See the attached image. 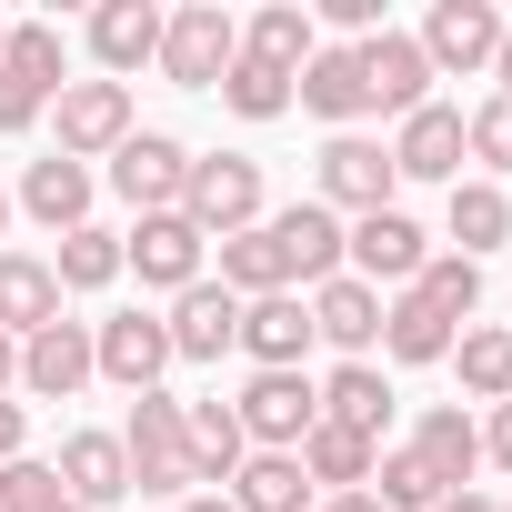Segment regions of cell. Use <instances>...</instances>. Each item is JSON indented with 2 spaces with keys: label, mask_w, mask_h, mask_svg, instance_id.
Here are the masks:
<instances>
[{
  "label": "cell",
  "mask_w": 512,
  "mask_h": 512,
  "mask_svg": "<svg viewBox=\"0 0 512 512\" xmlns=\"http://www.w3.org/2000/svg\"><path fill=\"white\" fill-rule=\"evenodd\" d=\"M121 452H131V492H151V502H191V492H201L191 432H181V392H131Z\"/></svg>",
  "instance_id": "cell-1"
},
{
  "label": "cell",
  "mask_w": 512,
  "mask_h": 512,
  "mask_svg": "<svg viewBox=\"0 0 512 512\" xmlns=\"http://www.w3.org/2000/svg\"><path fill=\"white\" fill-rule=\"evenodd\" d=\"M181 221L201 241H231L251 221H272V191H262V161L251 151H191V181H181Z\"/></svg>",
  "instance_id": "cell-2"
},
{
  "label": "cell",
  "mask_w": 512,
  "mask_h": 512,
  "mask_svg": "<svg viewBox=\"0 0 512 512\" xmlns=\"http://www.w3.org/2000/svg\"><path fill=\"white\" fill-rule=\"evenodd\" d=\"M231 61H241V21L221 11V0H181V11H161V81L171 91H221Z\"/></svg>",
  "instance_id": "cell-3"
},
{
  "label": "cell",
  "mask_w": 512,
  "mask_h": 512,
  "mask_svg": "<svg viewBox=\"0 0 512 512\" xmlns=\"http://www.w3.org/2000/svg\"><path fill=\"white\" fill-rule=\"evenodd\" d=\"M392 191H402V171H392V151L372 131H332L322 141V161H312V201L322 211L362 221V211H392Z\"/></svg>",
  "instance_id": "cell-4"
},
{
  "label": "cell",
  "mask_w": 512,
  "mask_h": 512,
  "mask_svg": "<svg viewBox=\"0 0 512 512\" xmlns=\"http://www.w3.org/2000/svg\"><path fill=\"white\" fill-rule=\"evenodd\" d=\"M422 262H432V231H422L402 201H392V211L342 221V272H352V282H372V292H382V282H392V292H412V282H422Z\"/></svg>",
  "instance_id": "cell-5"
},
{
  "label": "cell",
  "mask_w": 512,
  "mask_h": 512,
  "mask_svg": "<svg viewBox=\"0 0 512 512\" xmlns=\"http://www.w3.org/2000/svg\"><path fill=\"white\" fill-rule=\"evenodd\" d=\"M121 272H141V292H191V282H211V241L181 221V211H141L131 231H121Z\"/></svg>",
  "instance_id": "cell-6"
},
{
  "label": "cell",
  "mask_w": 512,
  "mask_h": 512,
  "mask_svg": "<svg viewBox=\"0 0 512 512\" xmlns=\"http://www.w3.org/2000/svg\"><path fill=\"white\" fill-rule=\"evenodd\" d=\"M231 422L251 452H302V432L322 422V392H312V372H251L231 392Z\"/></svg>",
  "instance_id": "cell-7"
},
{
  "label": "cell",
  "mask_w": 512,
  "mask_h": 512,
  "mask_svg": "<svg viewBox=\"0 0 512 512\" xmlns=\"http://www.w3.org/2000/svg\"><path fill=\"white\" fill-rule=\"evenodd\" d=\"M412 41H422L432 81H492V51H502V11H492V0H432Z\"/></svg>",
  "instance_id": "cell-8"
},
{
  "label": "cell",
  "mask_w": 512,
  "mask_h": 512,
  "mask_svg": "<svg viewBox=\"0 0 512 512\" xmlns=\"http://www.w3.org/2000/svg\"><path fill=\"white\" fill-rule=\"evenodd\" d=\"M51 131H61V141H51L61 161H111V151L141 131V121H131V81H71V91L51 101Z\"/></svg>",
  "instance_id": "cell-9"
},
{
  "label": "cell",
  "mask_w": 512,
  "mask_h": 512,
  "mask_svg": "<svg viewBox=\"0 0 512 512\" xmlns=\"http://www.w3.org/2000/svg\"><path fill=\"white\" fill-rule=\"evenodd\" d=\"M161 372H171L161 312H111V322H91V382H111V392H161Z\"/></svg>",
  "instance_id": "cell-10"
},
{
  "label": "cell",
  "mask_w": 512,
  "mask_h": 512,
  "mask_svg": "<svg viewBox=\"0 0 512 512\" xmlns=\"http://www.w3.org/2000/svg\"><path fill=\"white\" fill-rule=\"evenodd\" d=\"M121 201H131V221L141 211H181V181H191V151L171 141V131H131L121 151H111V171H101Z\"/></svg>",
  "instance_id": "cell-11"
},
{
  "label": "cell",
  "mask_w": 512,
  "mask_h": 512,
  "mask_svg": "<svg viewBox=\"0 0 512 512\" xmlns=\"http://www.w3.org/2000/svg\"><path fill=\"white\" fill-rule=\"evenodd\" d=\"M352 61H362V91H372V111H382V121H412V111L432 101V61H422V41H412V31H392V21H382Z\"/></svg>",
  "instance_id": "cell-12"
},
{
  "label": "cell",
  "mask_w": 512,
  "mask_h": 512,
  "mask_svg": "<svg viewBox=\"0 0 512 512\" xmlns=\"http://www.w3.org/2000/svg\"><path fill=\"white\" fill-rule=\"evenodd\" d=\"M91 201H101V171H91V161H61V151H41V161L21 171V191H11V211H31L51 241H61V231H81V221H91Z\"/></svg>",
  "instance_id": "cell-13"
},
{
  "label": "cell",
  "mask_w": 512,
  "mask_h": 512,
  "mask_svg": "<svg viewBox=\"0 0 512 512\" xmlns=\"http://www.w3.org/2000/svg\"><path fill=\"white\" fill-rule=\"evenodd\" d=\"M91 392V322H51L21 342V402H81Z\"/></svg>",
  "instance_id": "cell-14"
},
{
  "label": "cell",
  "mask_w": 512,
  "mask_h": 512,
  "mask_svg": "<svg viewBox=\"0 0 512 512\" xmlns=\"http://www.w3.org/2000/svg\"><path fill=\"white\" fill-rule=\"evenodd\" d=\"M382 151H392L402 181H442V191H452V181H462V111H452V101H422L412 121H392Z\"/></svg>",
  "instance_id": "cell-15"
},
{
  "label": "cell",
  "mask_w": 512,
  "mask_h": 512,
  "mask_svg": "<svg viewBox=\"0 0 512 512\" xmlns=\"http://www.w3.org/2000/svg\"><path fill=\"white\" fill-rule=\"evenodd\" d=\"M302 302H312V342H332L342 362H372V352H382V292H372V282L332 272V282L302 292Z\"/></svg>",
  "instance_id": "cell-16"
},
{
  "label": "cell",
  "mask_w": 512,
  "mask_h": 512,
  "mask_svg": "<svg viewBox=\"0 0 512 512\" xmlns=\"http://www.w3.org/2000/svg\"><path fill=\"white\" fill-rule=\"evenodd\" d=\"M231 352H251V372H302V352H312V302H302V292L241 302V342H231Z\"/></svg>",
  "instance_id": "cell-17"
},
{
  "label": "cell",
  "mask_w": 512,
  "mask_h": 512,
  "mask_svg": "<svg viewBox=\"0 0 512 512\" xmlns=\"http://www.w3.org/2000/svg\"><path fill=\"white\" fill-rule=\"evenodd\" d=\"M272 241L292 262V292H322L342 272V211H322V201H282L272 211Z\"/></svg>",
  "instance_id": "cell-18"
},
{
  "label": "cell",
  "mask_w": 512,
  "mask_h": 512,
  "mask_svg": "<svg viewBox=\"0 0 512 512\" xmlns=\"http://www.w3.org/2000/svg\"><path fill=\"white\" fill-rule=\"evenodd\" d=\"M81 41H91L101 81H131V71H151V61H161V11H151V0H101Z\"/></svg>",
  "instance_id": "cell-19"
},
{
  "label": "cell",
  "mask_w": 512,
  "mask_h": 512,
  "mask_svg": "<svg viewBox=\"0 0 512 512\" xmlns=\"http://www.w3.org/2000/svg\"><path fill=\"white\" fill-rule=\"evenodd\" d=\"M161 332H171V362H221V352L241 342V302H231L221 282H191V292L161 312Z\"/></svg>",
  "instance_id": "cell-20"
},
{
  "label": "cell",
  "mask_w": 512,
  "mask_h": 512,
  "mask_svg": "<svg viewBox=\"0 0 512 512\" xmlns=\"http://www.w3.org/2000/svg\"><path fill=\"white\" fill-rule=\"evenodd\" d=\"M312 392H322V422H342L362 442H392V372L382 362H332Z\"/></svg>",
  "instance_id": "cell-21"
},
{
  "label": "cell",
  "mask_w": 512,
  "mask_h": 512,
  "mask_svg": "<svg viewBox=\"0 0 512 512\" xmlns=\"http://www.w3.org/2000/svg\"><path fill=\"white\" fill-rule=\"evenodd\" d=\"M61 492L81 502V512H111L121 492H131V452H121V432H61Z\"/></svg>",
  "instance_id": "cell-22"
},
{
  "label": "cell",
  "mask_w": 512,
  "mask_h": 512,
  "mask_svg": "<svg viewBox=\"0 0 512 512\" xmlns=\"http://www.w3.org/2000/svg\"><path fill=\"white\" fill-rule=\"evenodd\" d=\"M442 231H452L462 262H492V251L512 241V191H502V181H482V171H472V181H452V191H442Z\"/></svg>",
  "instance_id": "cell-23"
},
{
  "label": "cell",
  "mask_w": 512,
  "mask_h": 512,
  "mask_svg": "<svg viewBox=\"0 0 512 512\" xmlns=\"http://www.w3.org/2000/svg\"><path fill=\"white\" fill-rule=\"evenodd\" d=\"M292 101H302L312 121H332V131H362V111H372V91H362V61H352L342 41H322V51L302 61V81H292Z\"/></svg>",
  "instance_id": "cell-24"
},
{
  "label": "cell",
  "mask_w": 512,
  "mask_h": 512,
  "mask_svg": "<svg viewBox=\"0 0 512 512\" xmlns=\"http://www.w3.org/2000/svg\"><path fill=\"white\" fill-rule=\"evenodd\" d=\"M412 452H422V472H432L442 492H472V472H482V422H472L462 402H432V412L412 422Z\"/></svg>",
  "instance_id": "cell-25"
},
{
  "label": "cell",
  "mask_w": 512,
  "mask_h": 512,
  "mask_svg": "<svg viewBox=\"0 0 512 512\" xmlns=\"http://www.w3.org/2000/svg\"><path fill=\"white\" fill-rule=\"evenodd\" d=\"M51 322H61V282H51V262H41V251H0V332L31 342V332H51Z\"/></svg>",
  "instance_id": "cell-26"
},
{
  "label": "cell",
  "mask_w": 512,
  "mask_h": 512,
  "mask_svg": "<svg viewBox=\"0 0 512 512\" xmlns=\"http://www.w3.org/2000/svg\"><path fill=\"white\" fill-rule=\"evenodd\" d=\"M292 462H302V482H312V492H372L382 442H362V432H342V422H312Z\"/></svg>",
  "instance_id": "cell-27"
},
{
  "label": "cell",
  "mask_w": 512,
  "mask_h": 512,
  "mask_svg": "<svg viewBox=\"0 0 512 512\" xmlns=\"http://www.w3.org/2000/svg\"><path fill=\"white\" fill-rule=\"evenodd\" d=\"M211 251H221V292H231V302H262V292H292V262H282L272 221H251V231H231V241H211Z\"/></svg>",
  "instance_id": "cell-28"
},
{
  "label": "cell",
  "mask_w": 512,
  "mask_h": 512,
  "mask_svg": "<svg viewBox=\"0 0 512 512\" xmlns=\"http://www.w3.org/2000/svg\"><path fill=\"white\" fill-rule=\"evenodd\" d=\"M382 352L412 362V372H432V362H452V322H442L422 292H392V302H382Z\"/></svg>",
  "instance_id": "cell-29"
},
{
  "label": "cell",
  "mask_w": 512,
  "mask_h": 512,
  "mask_svg": "<svg viewBox=\"0 0 512 512\" xmlns=\"http://www.w3.org/2000/svg\"><path fill=\"white\" fill-rule=\"evenodd\" d=\"M241 51L302 81V61L322 51V31H312V11H302V0H272V11H251V21H241Z\"/></svg>",
  "instance_id": "cell-30"
},
{
  "label": "cell",
  "mask_w": 512,
  "mask_h": 512,
  "mask_svg": "<svg viewBox=\"0 0 512 512\" xmlns=\"http://www.w3.org/2000/svg\"><path fill=\"white\" fill-rule=\"evenodd\" d=\"M452 372L472 402H512V332L502 322H462L452 332Z\"/></svg>",
  "instance_id": "cell-31"
},
{
  "label": "cell",
  "mask_w": 512,
  "mask_h": 512,
  "mask_svg": "<svg viewBox=\"0 0 512 512\" xmlns=\"http://www.w3.org/2000/svg\"><path fill=\"white\" fill-rule=\"evenodd\" d=\"M231 512H312L302 462H292V452H251V462L231 472Z\"/></svg>",
  "instance_id": "cell-32"
},
{
  "label": "cell",
  "mask_w": 512,
  "mask_h": 512,
  "mask_svg": "<svg viewBox=\"0 0 512 512\" xmlns=\"http://www.w3.org/2000/svg\"><path fill=\"white\" fill-rule=\"evenodd\" d=\"M0 71H21L41 101H61V91H71V41H61V21H11V51H0Z\"/></svg>",
  "instance_id": "cell-33"
},
{
  "label": "cell",
  "mask_w": 512,
  "mask_h": 512,
  "mask_svg": "<svg viewBox=\"0 0 512 512\" xmlns=\"http://www.w3.org/2000/svg\"><path fill=\"white\" fill-rule=\"evenodd\" d=\"M51 282H61V292H111V282H121V231H101V221L61 231V251H51Z\"/></svg>",
  "instance_id": "cell-34"
},
{
  "label": "cell",
  "mask_w": 512,
  "mask_h": 512,
  "mask_svg": "<svg viewBox=\"0 0 512 512\" xmlns=\"http://www.w3.org/2000/svg\"><path fill=\"white\" fill-rule=\"evenodd\" d=\"M412 292H422V302H432V312H442V322L462 332V322L482 312V262H462V251H432V262H422V282H412Z\"/></svg>",
  "instance_id": "cell-35"
},
{
  "label": "cell",
  "mask_w": 512,
  "mask_h": 512,
  "mask_svg": "<svg viewBox=\"0 0 512 512\" xmlns=\"http://www.w3.org/2000/svg\"><path fill=\"white\" fill-rule=\"evenodd\" d=\"M372 502H382V512H432V502H442V482L422 472V452H412V442H382V462H372Z\"/></svg>",
  "instance_id": "cell-36"
},
{
  "label": "cell",
  "mask_w": 512,
  "mask_h": 512,
  "mask_svg": "<svg viewBox=\"0 0 512 512\" xmlns=\"http://www.w3.org/2000/svg\"><path fill=\"white\" fill-rule=\"evenodd\" d=\"M462 161H482V181H512V101L502 91H482L462 111Z\"/></svg>",
  "instance_id": "cell-37"
},
{
  "label": "cell",
  "mask_w": 512,
  "mask_h": 512,
  "mask_svg": "<svg viewBox=\"0 0 512 512\" xmlns=\"http://www.w3.org/2000/svg\"><path fill=\"white\" fill-rule=\"evenodd\" d=\"M221 101H231L241 121H282V111H292V71H272V61L241 51V61L221 71Z\"/></svg>",
  "instance_id": "cell-38"
},
{
  "label": "cell",
  "mask_w": 512,
  "mask_h": 512,
  "mask_svg": "<svg viewBox=\"0 0 512 512\" xmlns=\"http://www.w3.org/2000/svg\"><path fill=\"white\" fill-rule=\"evenodd\" d=\"M41 502H61V472H51L41 452H21V462H0V512H41Z\"/></svg>",
  "instance_id": "cell-39"
},
{
  "label": "cell",
  "mask_w": 512,
  "mask_h": 512,
  "mask_svg": "<svg viewBox=\"0 0 512 512\" xmlns=\"http://www.w3.org/2000/svg\"><path fill=\"white\" fill-rule=\"evenodd\" d=\"M41 111H51V101H41V91H31L21 71H0V141H21V131L41 121Z\"/></svg>",
  "instance_id": "cell-40"
},
{
  "label": "cell",
  "mask_w": 512,
  "mask_h": 512,
  "mask_svg": "<svg viewBox=\"0 0 512 512\" xmlns=\"http://www.w3.org/2000/svg\"><path fill=\"white\" fill-rule=\"evenodd\" d=\"M482 462L512 482V402H492V422H482Z\"/></svg>",
  "instance_id": "cell-41"
},
{
  "label": "cell",
  "mask_w": 512,
  "mask_h": 512,
  "mask_svg": "<svg viewBox=\"0 0 512 512\" xmlns=\"http://www.w3.org/2000/svg\"><path fill=\"white\" fill-rule=\"evenodd\" d=\"M21 452H31V402L0 392V462H21Z\"/></svg>",
  "instance_id": "cell-42"
},
{
  "label": "cell",
  "mask_w": 512,
  "mask_h": 512,
  "mask_svg": "<svg viewBox=\"0 0 512 512\" xmlns=\"http://www.w3.org/2000/svg\"><path fill=\"white\" fill-rule=\"evenodd\" d=\"M312 512H382V502H372V492H322Z\"/></svg>",
  "instance_id": "cell-43"
},
{
  "label": "cell",
  "mask_w": 512,
  "mask_h": 512,
  "mask_svg": "<svg viewBox=\"0 0 512 512\" xmlns=\"http://www.w3.org/2000/svg\"><path fill=\"white\" fill-rule=\"evenodd\" d=\"M432 512H502V502H492V492H442Z\"/></svg>",
  "instance_id": "cell-44"
},
{
  "label": "cell",
  "mask_w": 512,
  "mask_h": 512,
  "mask_svg": "<svg viewBox=\"0 0 512 512\" xmlns=\"http://www.w3.org/2000/svg\"><path fill=\"white\" fill-rule=\"evenodd\" d=\"M492 91L512 101V21H502V51H492Z\"/></svg>",
  "instance_id": "cell-45"
},
{
  "label": "cell",
  "mask_w": 512,
  "mask_h": 512,
  "mask_svg": "<svg viewBox=\"0 0 512 512\" xmlns=\"http://www.w3.org/2000/svg\"><path fill=\"white\" fill-rule=\"evenodd\" d=\"M0 392H21V342L0 332Z\"/></svg>",
  "instance_id": "cell-46"
},
{
  "label": "cell",
  "mask_w": 512,
  "mask_h": 512,
  "mask_svg": "<svg viewBox=\"0 0 512 512\" xmlns=\"http://www.w3.org/2000/svg\"><path fill=\"white\" fill-rule=\"evenodd\" d=\"M171 512H231V492H191V502H171Z\"/></svg>",
  "instance_id": "cell-47"
},
{
  "label": "cell",
  "mask_w": 512,
  "mask_h": 512,
  "mask_svg": "<svg viewBox=\"0 0 512 512\" xmlns=\"http://www.w3.org/2000/svg\"><path fill=\"white\" fill-rule=\"evenodd\" d=\"M41 512H81V502H71V492H61V502H41Z\"/></svg>",
  "instance_id": "cell-48"
},
{
  "label": "cell",
  "mask_w": 512,
  "mask_h": 512,
  "mask_svg": "<svg viewBox=\"0 0 512 512\" xmlns=\"http://www.w3.org/2000/svg\"><path fill=\"white\" fill-rule=\"evenodd\" d=\"M0 231H11V191H0Z\"/></svg>",
  "instance_id": "cell-49"
},
{
  "label": "cell",
  "mask_w": 512,
  "mask_h": 512,
  "mask_svg": "<svg viewBox=\"0 0 512 512\" xmlns=\"http://www.w3.org/2000/svg\"><path fill=\"white\" fill-rule=\"evenodd\" d=\"M0 51H11V21H0Z\"/></svg>",
  "instance_id": "cell-50"
},
{
  "label": "cell",
  "mask_w": 512,
  "mask_h": 512,
  "mask_svg": "<svg viewBox=\"0 0 512 512\" xmlns=\"http://www.w3.org/2000/svg\"><path fill=\"white\" fill-rule=\"evenodd\" d=\"M502 512H512V502H502Z\"/></svg>",
  "instance_id": "cell-51"
}]
</instances>
